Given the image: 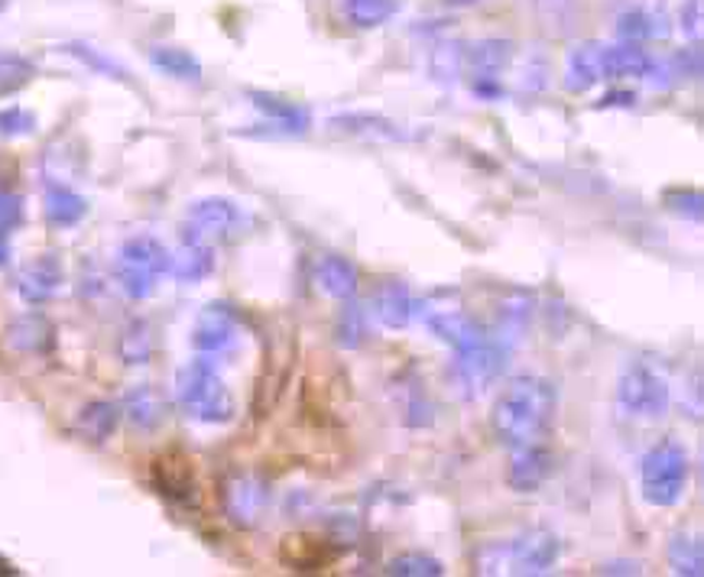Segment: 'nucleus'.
I'll return each mask as SVG.
<instances>
[{"label": "nucleus", "instance_id": "obj_1", "mask_svg": "<svg viewBox=\"0 0 704 577\" xmlns=\"http://www.w3.org/2000/svg\"><path fill=\"white\" fill-rule=\"evenodd\" d=\"M559 415V393L542 376H516L503 386L490 409V428L503 448L542 445Z\"/></svg>", "mask_w": 704, "mask_h": 577}, {"label": "nucleus", "instance_id": "obj_2", "mask_svg": "<svg viewBox=\"0 0 704 577\" xmlns=\"http://www.w3.org/2000/svg\"><path fill=\"white\" fill-rule=\"evenodd\" d=\"M176 399H179L182 412L189 419L202 422V425H225L238 412L228 383L221 380L212 357H205V354L199 360H189L185 367H179V373H176Z\"/></svg>", "mask_w": 704, "mask_h": 577}, {"label": "nucleus", "instance_id": "obj_3", "mask_svg": "<svg viewBox=\"0 0 704 577\" xmlns=\"http://www.w3.org/2000/svg\"><path fill=\"white\" fill-rule=\"evenodd\" d=\"M692 464L689 454L679 441L663 438L660 445H653L640 464V484H643V500L650 507L669 510L682 500L686 484H689Z\"/></svg>", "mask_w": 704, "mask_h": 577}, {"label": "nucleus", "instance_id": "obj_4", "mask_svg": "<svg viewBox=\"0 0 704 577\" xmlns=\"http://www.w3.org/2000/svg\"><path fill=\"white\" fill-rule=\"evenodd\" d=\"M169 264H172V254L156 238L140 234L120 247L114 270H117V283L124 288V295L133 302H143L156 292L159 277L169 273Z\"/></svg>", "mask_w": 704, "mask_h": 577}, {"label": "nucleus", "instance_id": "obj_5", "mask_svg": "<svg viewBox=\"0 0 704 577\" xmlns=\"http://www.w3.org/2000/svg\"><path fill=\"white\" fill-rule=\"evenodd\" d=\"M669 383L647 363H630L617 380V406L633 419H663L669 412Z\"/></svg>", "mask_w": 704, "mask_h": 577}, {"label": "nucleus", "instance_id": "obj_6", "mask_svg": "<svg viewBox=\"0 0 704 577\" xmlns=\"http://www.w3.org/2000/svg\"><path fill=\"white\" fill-rule=\"evenodd\" d=\"M244 211L231 202V198H202L189 208L185 221H182V241H195V244H228L244 231Z\"/></svg>", "mask_w": 704, "mask_h": 577}, {"label": "nucleus", "instance_id": "obj_7", "mask_svg": "<svg viewBox=\"0 0 704 577\" xmlns=\"http://www.w3.org/2000/svg\"><path fill=\"white\" fill-rule=\"evenodd\" d=\"M221 507L238 529H254L270 507V487L264 477L251 471H238L221 487Z\"/></svg>", "mask_w": 704, "mask_h": 577}, {"label": "nucleus", "instance_id": "obj_8", "mask_svg": "<svg viewBox=\"0 0 704 577\" xmlns=\"http://www.w3.org/2000/svg\"><path fill=\"white\" fill-rule=\"evenodd\" d=\"M503 363H507V347L494 334H487L484 341H477L464 350H455V376L468 396L490 386L503 373Z\"/></svg>", "mask_w": 704, "mask_h": 577}, {"label": "nucleus", "instance_id": "obj_9", "mask_svg": "<svg viewBox=\"0 0 704 577\" xmlns=\"http://www.w3.org/2000/svg\"><path fill=\"white\" fill-rule=\"evenodd\" d=\"M562 555V542L549 529H526L507 542V568L513 575H546L555 568Z\"/></svg>", "mask_w": 704, "mask_h": 577}, {"label": "nucleus", "instance_id": "obj_10", "mask_svg": "<svg viewBox=\"0 0 704 577\" xmlns=\"http://www.w3.org/2000/svg\"><path fill=\"white\" fill-rule=\"evenodd\" d=\"M238 337H241V318L228 302H208L192 328V347L205 357L234 350Z\"/></svg>", "mask_w": 704, "mask_h": 577}, {"label": "nucleus", "instance_id": "obj_11", "mask_svg": "<svg viewBox=\"0 0 704 577\" xmlns=\"http://www.w3.org/2000/svg\"><path fill=\"white\" fill-rule=\"evenodd\" d=\"M552 467H555V454H552L549 441L513 448L510 464H507V484L516 493H536L552 477Z\"/></svg>", "mask_w": 704, "mask_h": 577}, {"label": "nucleus", "instance_id": "obj_12", "mask_svg": "<svg viewBox=\"0 0 704 577\" xmlns=\"http://www.w3.org/2000/svg\"><path fill=\"white\" fill-rule=\"evenodd\" d=\"M65 280V270H62V260L55 254H42L36 257L33 264H26L16 277V292L26 305H42L49 302Z\"/></svg>", "mask_w": 704, "mask_h": 577}, {"label": "nucleus", "instance_id": "obj_13", "mask_svg": "<svg viewBox=\"0 0 704 577\" xmlns=\"http://www.w3.org/2000/svg\"><path fill=\"white\" fill-rule=\"evenodd\" d=\"M415 311H419V302H415V295L409 292L406 283L386 280V283H380V286L373 288V315H376V321L383 328L402 331V328L412 324Z\"/></svg>", "mask_w": 704, "mask_h": 577}, {"label": "nucleus", "instance_id": "obj_14", "mask_svg": "<svg viewBox=\"0 0 704 577\" xmlns=\"http://www.w3.org/2000/svg\"><path fill=\"white\" fill-rule=\"evenodd\" d=\"M598 81H604V46L601 42H581L568 55L565 88L572 94H588Z\"/></svg>", "mask_w": 704, "mask_h": 577}, {"label": "nucleus", "instance_id": "obj_15", "mask_svg": "<svg viewBox=\"0 0 704 577\" xmlns=\"http://www.w3.org/2000/svg\"><path fill=\"white\" fill-rule=\"evenodd\" d=\"M153 474H156V487H159L169 500H176V503H189V507L199 500V484H195L192 464H189L185 458H179V454H166V458L156 461Z\"/></svg>", "mask_w": 704, "mask_h": 577}, {"label": "nucleus", "instance_id": "obj_16", "mask_svg": "<svg viewBox=\"0 0 704 577\" xmlns=\"http://www.w3.org/2000/svg\"><path fill=\"white\" fill-rule=\"evenodd\" d=\"M428 331L438 341H445L451 350H464V347H471V344H477V341L487 337V331L471 315H464V311H432L428 315Z\"/></svg>", "mask_w": 704, "mask_h": 577}, {"label": "nucleus", "instance_id": "obj_17", "mask_svg": "<svg viewBox=\"0 0 704 577\" xmlns=\"http://www.w3.org/2000/svg\"><path fill=\"white\" fill-rule=\"evenodd\" d=\"M510 59H513V42L510 39L490 36V39H481L474 46H464V68L474 78H481V75L497 78L510 65Z\"/></svg>", "mask_w": 704, "mask_h": 577}, {"label": "nucleus", "instance_id": "obj_18", "mask_svg": "<svg viewBox=\"0 0 704 577\" xmlns=\"http://www.w3.org/2000/svg\"><path fill=\"white\" fill-rule=\"evenodd\" d=\"M653 75V55L640 42L604 46V78H647Z\"/></svg>", "mask_w": 704, "mask_h": 577}, {"label": "nucleus", "instance_id": "obj_19", "mask_svg": "<svg viewBox=\"0 0 704 577\" xmlns=\"http://www.w3.org/2000/svg\"><path fill=\"white\" fill-rule=\"evenodd\" d=\"M251 101L273 127H283L286 133H306L309 130V111L299 107L296 101L277 98V94H267V91H251Z\"/></svg>", "mask_w": 704, "mask_h": 577}, {"label": "nucleus", "instance_id": "obj_20", "mask_svg": "<svg viewBox=\"0 0 704 577\" xmlns=\"http://www.w3.org/2000/svg\"><path fill=\"white\" fill-rule=\"evenodd\" d=\"M332 127L345 130V133H354V137H367V140H386V143H402L409 140L412 133L402 130L399 124L380 117V114H338L332 120Z\"/></svg>", "mask_w": 704, "mask_h": 577}, {"label": "nucleus", "instance_id": "obj_21", "mask_svg": "<svg viewBox=\"0 0 704 577\" xmlns=\"http://www.w3.org/2000/svg\"><path fill=\"white\" fill-rule=\"evenodd\" d=\"M212 270H215V247L195 241H182L179 254H172L169 264V273L179 283H202L205 277H212Z\"/></svg>", "mask_w": 704, "mask_h": 577}, {"label": "nucleus", "instance_id": "obj_22", "mask_svg": "<svg viewBox=\"0 0 704 577\" xmlns=\"http://www.w3.org/2000/svg\"><path fill=\"white\" fill-rule=\"evenodd\" d=\"M42 211H46V221L52 228H75L88 215V202L78 192L65 189V185H49Z\"/></svg>", "mask_w": 704, "mask_h": 577}, {"label": "nucleus", "instance_id": "obj_23", "mask_svg": "<svg viewBox=\"0 0 704 577\" xmlns=\"http://www.w3.org/2000/svg\"><path fill=\"white\" fill-rule=\"evenodd\" d=\"M7 344L23 354H42L52 347V324L42 315H23L7 328Z\"/></svg>", "mask_w": 704, "mask_h": 577}, {"label": "nucleus", "instance_id": "obj_24", "mask_svg": "<svg viewBox=\"0 0 704 577\" xmlns=\"http://www.w3.org/2000/svg\"><path fill=\"white\" fill-rule=\"evenodd\" d=\"M117 422H120V406L117 402H107V399H98V402H88L81 412H78V432L101 445L107 441L114 432H117Z\"/></svg>", "mask_w": 704, "mask_h": 577}, {"label": "nucleus", "instance_id": "obj_25", "mask_svg": "<svg viewBox=\"0 0 704 577\" xmlns=\"http://www.w3.org/2000/svg\"><path fill=\"white\" fill-rule=\"evenodd\" d=\"M124 412H127V419L137 425V428H143V432H150V428H156L159 422H163V399L156 396V389L153 386H146V383H140V386H133L127 396H124Z\"/></svg>", "mask_w": 704, "mask_h": 577}, {"label": "nucleus", "instance_id": "obj_26", "mask_svg": "<svg viewBox=\"0 0 704 577\" xmlns=\"http://www.w3.org/2000/svg\"><path fill=\"white\" fill-rule=\"evenodd\" d=\"M316 280H319L325 295L342 298V302L354 298V292H357V270L345 257H322V264L316 270Z\"/></svg>", "mask_w": 704, "mask_h": 577}, {"label": "nucleus", "instance_id": "obj_27", "mask_svg": "<svg viewBox=\"0 0 704 577\" xmlns=\"http://www.w3.org/2000/svg\"><path fill=\"white\" fill-rule=\"evenodd\" d=\"M150 62L163 75L179 78V81H199L202 78V62L189 49H179V46H156L150 52Z\"/></svg>", "mask_w": 704, "mask_h": 577}, {"label": "nucleus", "instance_id": "obj_28", "mask_svg": "<svg viewBox=\"0 0 704 577\" xmlns=\"http://www.w3.org/2000/svg\"><path fill=\"white\" fill-rule=\"evenodd\" d=\"M370 337V324H367V308L354 298H345L338 318H335V341L345 347V350H357L363 347Z\"/></svg>", "mask_w": 704, "mask_h": 577}, {"label": "nucleus", "instance_id": "obj_29", "mask_svg": "<svg viewBox=\"0 0 704 577\" xmlns=\"http://www.w3.org/2000/svg\"><path fill=\"white\" fill-rule=\"evenodd\" d=\"M669 565L673 572L682 577H702L704 575V546L699 536H673L669 542Z\"/></svg>", "mask_w": 704, "mask_h": 577}, {"label": "nucleus", "instance_id": "obj_30", "mask_svg": "<svg viewBox=\"0 0 704 577\" xmlns=\"http://www.w3.org/2000/svg\"><path fill=\"white\" fill-rule=\"evenodd\" d=\"M428 72L438 85H455L464 72V46L461 42H438L428 52Z\"/></svg>", "mask_w": 704, "mask_h": 577}, {"label": "nucleus", "instance_id": "obj_31", "mask_svg": "<svg viewBox=\"0 0 704 577\" xmlns=\"http://www.w3.org/2000/svg\"><path fill=\"white\" fill-rule=\"evenodd\" d=\"M653 36H666V26H660V16L650 10H627L617 16V39L620 42H647Z\"/></svg>", "mask_w": 704, "mask_h": 577}, {"label": "nucleus", "instance_id": "obj_32", "mask_svg": "<svg viewBox=\"0 0 704 577\" xmlns=\"http://www.w3.org/2000/svg\"><path fill=\"white\" fill-rule=\"evenodd\" d=\"M72 59H78L85 68H91L94 75H104V78H114V81H130V75H127V68L117 62V59H111V55H104L101 49H94V46H88V42H68V46H62Z\"/></svg>", "mask_w": 704, "mask_h": 577}, {"label": "nucleus", "instance_id": "obj_33", "mask_svg": "<svg viewBox=\"0 0 704 577\" xmlns=\"http://www.w3.org/2000/svg\"><path fill=\"white\" fill-rule=\"evenodd\" d=\"M396 10H399L396 0H345V16L357 29L383 26L386 20H393Z\"/></svg>", "mask_w": 704, "mask_h": 577}, {"label": "nucleus", "instance_id": "obj_34", "mask_svg": "<svg viewBox=\"0 0 704 577\" xmlns=\"http://www.w3.org/2000/svg\"><path fill=\"white\" fill-rule=\"evenodd\" d=\"M383 572H386L389 577H441L445 575L441 562H438V559H432V555H425V552H402V555L389 559Z\"/></svg>", "mask_w": 704, "mask_h": 577}, {"label": "nucleus", "instance_id": "obj_35", "mask_svg": "<svg viewBox=\"0 0 704 577\" xmlns=\"http://www.w3.org/2000/svg\"><path fill=\"white\" fill-rule=\"evenodd\" d=\"M150 354H153V334H150V324L133 321V324L124 331V337H120V357H124L127 363H146Z\"/></svg>", "mask_w": 704, "mask_h": 577}, {"label": "nucleus", "instance_id": "obj_36", "mask_svg": "<svg viewBox=\"0 0 704 577\" xmlns=\"http://www.w3.org/2000/svg\"><path fill=\"white\" fill-rule=\"evenodd\" d=\"M33 62L20 52H0V94L23 88L33 78Z\"/></svg>", "mask_w": 704, "mask_h": 577}, {"label": "nucleus", "instance_id": "obj_37", "mask_svg": "<svg viewBox=\"0 0 704 577\" xmlns=\"http://www.w3.org/2000/svg\"><path fill=\"white\" fill-rule=\"evenodd\" d=\"M666 205L669 211H676L679 218L692 221V225H702V192L699 189H669L666 192Z\"/></svg>", "mask_w": 704, "mask_h": 577}, {"label": "nucleus", "instance_id": "obj_38", "mask_svg": "<svg viewBox=\"0 0 704 577\" xmlns=\"http://www.w3.org/2000/svg\"><path fill=\"white\" fill-rule=\"evenodd\" d=\"M36 130V114L26 107H3L0 111V137H29Z\"/></svg>", "mask_w": 704, "mask_h": 577}, {"label": "nucleus", "instance_id": "obj_39", "mask_svg": "<svg viewBox=\"0 0 704 577\" xmlns=\"http://www.w3.org/2000/svg\"><path fill=\"white\" fill-rule=\"evenodd\" d=\"M477 572L481 575H503L507 568V542H494L477 552Z\"/></svg>", "mask_w": 704, "mask_h": 577}, {"label": "nucleus", "instance_id": "obj_40", "mask_svg": "<svg viewBox=\"0 0 704 577\" xmlns=\"http://www.w3.org/2000/svg\"><path fill=\"white\" fill-rule=\"evenodd\" d=\"M23 221V202L20 195L0 192V231H13Z\"/></svg>", "mask_w": 704, "mask_h": 577}, {"label": "nucleus", "instance_id": "obj_41", "mask_svg": "<svg viewBox=\"0 0 704 577\" xmlns=\"http://www.w3.org/2000/svg\"><path fill=\"white\" fill-rule=\"evenodd\" d=\"M682 29H686V36H692L699 42V36H702V0H689L686 3V10H682Z\"/></svg>", "mask_w": 704, "mask_h": 577}, {"label": "nucleus", "instance_id": "obj_42", "mask_svg": "<svg viewBox=\"0 0 704 577\" xmlns=\"http://www.w3.org/2000/svg\"><path fill=\"white\" fill-rule=\"evenodd\" d=\"M471 91H474L481 101H500V98H503V85H500L497 78H490V75H481V78H474Z\"/></svg>", "mask_w": 704, "mask_h": 577}, {"label": "nucleus", "instance_id": "obj_43", "mask_svg": "<svg viewBox=\"0 0 704 577\" xmlns=\"http://www.w3.org/2000/svg\"><path fill=\"white\" fill-rule=\"evenodd\" d=\"M637 104V94L633 91H607L601 101H598V107L604 111V107H633Z\"/></svg>", "mask_w": 704, "mask_h": 577}, {"label": "nucleus", "instance_id": "obj_44", "mask_svg": "<svg viewBox=\"0 0 704 577\" xmlns=\"http://www.w3.org/2000/svg\"><path fill=\"white\" fill-rule=\"evenodd\" d=\"M640 562H607L598 568V575H640Z\"/></svg>", "mask_w": 704, "mask_h": 577}, {"label": "nucleus", "instance_id": "obj_45", "mask_svg": "<svg viewBox=\"0 0 704 577\" xmlns=\"http://www.w3.org/2000/svg\"><path fill=\"white\" fill-rule=\"evenodd\" d=\"M10 260V231H0V267H7Z\"/></svg>", "mask_w": 704, "mask_h": 577}, {"label": "nucleus", "instance_id": "obj_46", "mask_svg": "<svg viewBox=\"0 0 704 577\" xmlns=\"http://www.w3.org/2000/svg\"><path fill=\"white\" fill-rule=\"evenodd\" d=\"M0 575H16V568H13L10 562H3V559H0Z\"/></svg>", "mask_w": 704, "mask_h": 577}, {"label": "nucleus", "instance_id": "obj_47", "mask_svg": "<svg viewBox=\"0 0 704 577\" xmlns=\"http://www.w3.org/2000/svg\"><path fill=\"white\" fill-rule=\"evenodd\" d=\"M445 3H451V7H464V3H474V0H445Z\"/></svg>", "mask_w": 704, "mask_h": 577}, {"label": "nucleus", "instance_id": "obj_48", "mask_svg": "<svg viewBox=\"0 0 704 577\" xmlns=\"http://www.w3.org/2000/svg\"><path fill=\"white\" fill-rule=\"evenodd\" d=\"M3 7H7V0H0V10H3Z\"/></svg>", "mask_w": 704, "mask_h": 577}]
</instances>
